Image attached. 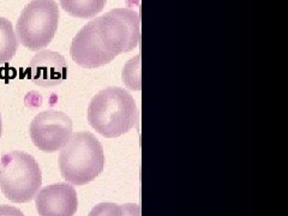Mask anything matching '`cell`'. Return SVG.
<instances>
[{
  "instance_id": "9c48e42d",
  "label": "cell",
  "mask_w": 288,
  "mask_h": 216,
  "mask_svg": "<svg viewBox=\"0 0 288 216\" xmlns=\"http://www.w3.org/2000/svg\"><path fill=\"white\" fill-rule=\"evenodd\" d=\"M107 0H60V6L66 13L76 18H93L105 7Z\"/></svg>"
},
{
  "instance_id": "7a4b0ae2",
  "label": "cell",
  "mask_w": 288,
  "mask_h": 216,
  "mask_svg": "<svg viewBox=\"0 0 288 216\" xmlns=\"http://www.w3.org/2000/svg\"><path fill=\"white\" fill-rule=\"evenodd\" d=\"M86 117L91 128L101 136L120 137L136 124L137 106L128 90L108 86L91 99Z\"/></svg>"
},
{
  "instance_id": "5b68a950",
  "label": "cell",
  "mask_w": 288,
  "mask_h": 216,
  "mask_svg": "<svg viewBox=\"0 0 288 216\" xmlns=\"http://www.w3.org/2000/svg\"><path fill=\"white\" fill-rule=\"evenodd\" d=\"M60 12L54 0H31L23 8L16 24L18 42L30 51H40L52 42Z\"/></svg>"
},
{
  "instance_id": "30bf717a",
  "label": "cell",
  "mask_w": 288,
  "mask_h": 216,
  "mask_svg": "<svg viewBox=\"0 0 288 216\" xmlns=\"http://www.w3.org/2000/svg\"><path fill=\"white\" fill-rule=\"evenodd\" d=\"M18 50V39L7 18L0 17V65L10 62Z\"/></svg>"
},
{
  "instance_id": "3957f363",
  "label": "cell",
  "mask_w": 288,
  "mask_h": 216,
  "mask_svg": "<svg viewBox=\"0 0 288 216\" xmlns=\"http://www.w3.org/2000/svg\"><path fill=\"white\" fill-rule=\"evenodd\" d=\"M59 167L62 177L73 185L82 186L96 179L105 167L100 141L88 131L71 135L69 142L62 148Z\"/></svg>"
},
{
  "instance_id": "ba28073f",
  "label": "cell",
  "mask_w": 288,
  "mask_h": 216,
  "mask_svg": "<svg viewBox=\"0 0 288 216\" xmlns=\"http://www.w3.org/2000/svg\"><path fill=\"white\" fill-rule=\"evenodd\" d=\"M29 74L40 86L60 84L68 77V64L62 54L53 51H41L29 63Z\"/></svg>"
},
{
  "instance_id": "4fadbf2b",
  "label": "cell",
  "mask_w": 288,
  "mask_h": 216,
  "mask_svg": "<svg viewBox=\"0 0 288 216\" xmlns=\"http://www.w3.org/2000/svg\"><path fill=\"white\" fill-rule=\"evenodd\" d=\"M1 131H2V124H1V114H0V137H1Z\"/></svg>"
},
{
  "instance_id": "277c9868",
  "label": "cell",
  "mask_w": 288,
  "mask_h": 216,
  "mask_svg": "<svg viewBox=\"0 0 288 216\" xmlns=\"http://www.w3.org/2000/svg\"><path fill=\"white\" fill-rule=\"evenodd\" d=\"M42 185V173L31 155L21 150L4 154L0 160V190L13 203H27Z\"/></svg>"
},
{
  "instance_id": "8992f818",
  "label": "cell",
  "mask_w": 288,
  "mask_h": 216,
  "mask_svg": "<svg viewBox=\"0 0 288 216\" xmlns=\"http://www.w3.org/2000/svg\"><path fill=\"white\" fill-rule=\"evenodd\" d=\"M72 135V120L58 111H45L30 124V137L35 146L46 152H54L69 142Z\"/></svg>"
},
{
  "instance_id": "8fae6325",
  "label": "cell",
  "mask_w": 288,
  "mask_h": 216,
  "mask_svg": "<svg viewBox=\"0 0 288 216\" xmlns=\"http://www.w3.org/2000/svg\"><path fill=\"white\" fill-rule=\"evenodd\" d=\"M88 216H141L138 204L129 203L118 206L114 203H101L95 206Z\"/></svg>"
},
{
  "instance_id": "52a82bcc",
  "label": "cell",
  "mask_w": 288,
  "mask_h": 216,
  "mask_svg": "<svg viewBox=\"0 0 288 216\" xmlns=\"http://www.w3.org/2000/svg\"><path fill=\"white\" fill-rule=\"evenodd\" d=\"M35 206L40 216H73L78 209V198L70 184H52L37 192Z\"/></svg>"
},
{
  "instance_id": "6da1fadb",
  "label": "cell",
  "mask_w": 288,
  "mask_h": 216,
  "mask_svg": "<svg viewBox=\"0 0 288 216\" xmlns=\"http://www.w3.org/2000/svg\"><path fill=\"white\" fill-rule=\"evenodd\" d=\"M140 40V13L131 8H114L80 29L72 40L70 54L77 65L96 69L135 50Z\"/></svg>"
},
{
  "instance_id": "7c38bea8",
  "label": "cell",
  "mask_w": 288,
  "mask_h": 216,
  "mask_svg": "<svg viewBox=\"0 0 288 216\" xmlns=\"http://www.w3.org/2000/svg\"><path fill=\"white\" fill-rule=\"evenodd\" d=\"M0 216H24V214L16 207L0 206Z\"/></svg>"
}]
</instances>
